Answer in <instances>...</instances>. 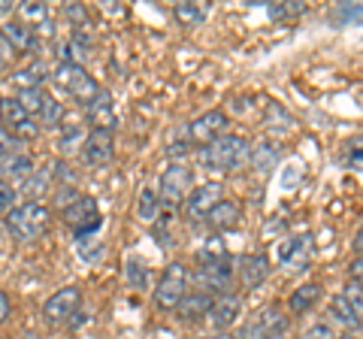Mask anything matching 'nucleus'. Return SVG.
Wrapping results in <instances>:
<instances>
[{
	"instance_id": "obj_23",
	"label": "nucleus",
	"mask_w": 363,
	"mask_h": 339,
	"mask_svg": "<svg viewBox=\"0 0 363 339\" xmlns=\"http://www.w3.org/2000/svg\"><path fill=\"white\" fill-rule=\"evenodd\" d=\"M330 315L336 318V324H342L345 330L351 333V330H360L363 327V318H360V312H357V306L348 300V294L342 291V294H336V297L330 300Z\"/></svg>"
},
{
	"instance_id": "obj_44",
	"label": "nucleus",
	"mask_w": 363,
	"mask_h": 339,
	"mask_svg": "<svg viewBox=\"0 0 363 339\" xmlns=\"http://www.w3.org/2000/svg\"><path fill=\"white\" fill-rule=\"evenodd\" d=\"M269 339H288V336H269Z\"/></svg>"
},
{
	"instance_id": "obj_21",
	"label": "nucleus",
	"mask_w": 363,
	"mask_h": 339,
	"mask_svg": "<svg viewBox=\"0 0 363 339\" xmlns=\"http://www.w3.org/2000/svg\"><path fill=\"white\" fill-rule=\"evenodd\" d=\"M242 218V209H240V203L236 200H221L218 206H215L209 216H206V228H212L215 233H221V230H230L236 228Z\"/></svg>"
},
{
	"instance_id": "obj_34",
	"label": "nucleus",
	"mask_w": 363,
	"mask_h": 339,
	"mask_svg": "<svg viewBox=\"0 0 363 339\" xmlns=\"http://www.w3.org/2000/svg\"><path fill=\"white\" fill-rule=\"evenodd\" d=\"M128 282L133 288H143L145 285V267L140 261H133V257H128Z\"/></svg>"
},
{
	"instance_id": "obj_32",
	"label": "nucleus",
	"mask_w": 363,
	"mask_h": 339,
	"mask_svg": "<svg viewBox=\"0 0 363 339\" xmlns=\"http://www.w3.org/2000/svg\"><path fill=\"white\" fill-rule=\"evenodd\" d=\"M40 121H43V124H49V128H61V121H64V106H61V100L49 97V104H45Z\"/></svg>"
},
{
	"instance_id": "obj_39",
	"label": "nucleus",
	"mask_w": 363,
	"mask_h": 339,
	"mask_svg": "<svg viewBox=\"0 0 363 339\" xmlns=\"http://www.w3.org/2000/svg\"><path fill=\"white\" fill-rule=\"evenodd\" d=\"M16 149H18V145H16V140L9 137V133H6L4 128H0V157H6L9 152H16Z\"/></svg>"
},
{
	"instance_id": "obj_7",
	"label": "nucleus",
	"mask_w": 363,
	"mask_h": 339,
	"mask_svg": "<svg viewBox=\"0 0 363 339\" xmlns=\"http://www.w3.org/2000/svg\"><path fill=\"white\" fill-rule=\"evenodd\" d=\"M191 179H194V173H191V167L185 164H169L164 170L161 182H157V194H161V203L164 206H179L182 200H188V194L194 188H191Z\"/></svg>"
},
{
	"instance_id": "obj_40",
	"label": "nucleus",
	"mask_w": 363,
	"mask_h": 339,
	"mask_svg": "<svg viewBox=\"0 0 363 339\" xmlns=\"http://www.w3.org/2000/svg\"><path fill=\"white\" fill-rule=\"evenodd\" d=\"M9 312H13V306H9V297H6L4 291H0V324L9 318Z\"/></svg>"
},
{
	"instance_id": "obj_11",
	"label": "nucleus",
	"mask_w": 363,
	"mask_h": 339,
	"mask_svg": "<svg viewBox=\"0 0 363 339\" xmlns=\"http://www.w3.org/2000/svg\"><path fill=\"white\" fill-rule=\"evenodd\" d=\"M79 303H82V291H79L76 285H64V288L55 291L49 300H45L43 318L49 324H64V321H70L76 315Z\"/></svg>"
},
{
	"instance_id": "obj_2",
	"label": "nucleus",
	"mask_w": 363,
	"mask_h": 339,
	"mask_svg": "<svg viewBox=\"0 0 363 339\" xmlns=\"http://www.w3.org/2000/svg\"><path fill=\"white\" fill-rule=\"evenodd\" d=\"M49 221H52L49 206L40 203V200H30V203H21V206H16L6 216V230H9V236H16L18 243H33L37 236L45 233Z\"/></svg>"
},
{
	"instance_id": "obj_10",
	"label": "nucleus",
	"mask_w": 363,
	"mask_h": 339,
	"mask_svg": "<svg viewBox=\"0 0 363 339\" xmlns=\"http://www.w3.org/2000/svg\"><path fill=\"white\" fill-rule=\"evenodd\" d=\"M288 330V318L279 306H264L252 321L242 327L240 339H269V336H285Z\"/></svg>"
},
{
	"instance_id": "obj_38",
	"label": "nucleus",
	"mask_w": 363,
	"mask_h": 339,
	"mask_svg": "<svg viewBox=\"0 0 363 339\" xmlns=\"http://www.w3.org/2000/svg\"><path fill=\"white\" fill-rule=\"evenodd\" d=\"M348 276L351 282H357V285H363V255H354L348 264Z\"/></svg>"
},
{
	"instance_id": "obj_3",
	"label": "nucleus",
	"mask_w": 363,
	"mask_h": 339,
	"mask_svg": "<svg viewBox=\"0 0 363 339\" xmlns=\"http://www.w3.org/2000/svg\"><path fill=\"white\" fill-rule=\"evenodd\" d=\"M55 82H58L67 94H70L73 100H79L85 109L94 104L97 100V94L104 91L97 82H94V76H88V70L85 67H76V64H58L55 67Z\"/></svg>"
},
{
	"instance_id": "obj_41",
	"label": "nucleus",
	"mask_w": 363,
	"mask_h": 339,
	"mask_svg": "<svg viewBox=\"0 0 363 339\" xmlns=\"http://www.w3.org/2000/svg\"><path fill=\"white\" fill-rule=\"evenodd\" d=\"M351 248H354V255H363V224H360V230L354 233V240H351Z\"/></svg>"
},
{
	"instance_id": "obj_8",
	"label": "nucleus",
	"mask_w": 363,
	"mask_h": 339,
	"mask_svg": "<svg viewBox=\"0 0 363 339\" xmlns=\"http://www.w3.org/2000/svg\"><path fill=\"white\" fill-rule=\"evenodd\" d=\"M233 276H236V261H221V264H209V267H200L194 273V285L197 291H206V294H230L233 291Z\"/></svg>"
},
{
	"instance_id": "obj_14",
	"label": "nucleus",
	"mask_w": 363,
	"mask_h": 339,
	"mask_svg": "<svg viewBox=\"0 0 363 339\" xmlns=\"http://www.w3.org/2000/svg\"><path fill=\"white\" fill-rule=\"evenodd\" d=\"M269 269H272V264H269V257L264 252H248V255H242L240 261H236V276H240L242 288H248V291L264 285Z\"/></svg>"
},
{
	"instance_id": "obj_1",
	"label": "nucleus",
	"mask_w": 363,
	"mask_h": 339,
	"mask_svg": "<svg viewBox=\"0 0 363 339\" xmlns=\"http://www.w3.org/2000/svg\"><path fill=\"white\" fill-rule=\"evenodd\" d=\"M197 161L209 173H233V170H240L252 161V143L240 137V133H224L215 143L197 149Z\"/></svg>"
},
{
	"instance_id": "obj_25",
	"label": "nucleus",
	"mask_w": 363,
	"mask_h": 339,
	"mask_svg": "<svg viewBox=\"0 0 363 339\" xmlns=\"http://www.w3.org/2000/svg\"><path fill=\"white\" fill-rule=\"evenodd\" d=\"M85 128L79 121H70V124H61V140H58V149L64 155H73L79 149H85Z\"/></svg>"
},
{
	"instance_id": "obj_4",
	"label": "nucleus",
	"mask_w": 363,
	"mask_h": 339,
	"mask_svg": "<svg viewBox=\"0 0 363 339\" xmlns=\"http://www.w3.org/2000/svg\"><path fill=\"white\" fill-rule=\"evenodd\" d=\"M0 128H4L13 140H21V143L37 140V133H40L37 118H33L30 112L18 104V97H4L0 100Z\"/></svg>"
},
{
	"instance_id": "obj_43",
	"label": "nucleus",
	"mask_w": 363,
	"mask_h": 339,
	"mask_svg": "<svg viewBox=\"0 0 363 339\" xmlns=\"http://www.w3.org/2000/svg\"><path fill=\"white\" fill-rule=\"evenodd\" d=\"M339 339H357L354 333H345V336H339Z\"/></svg>"
},
{
	"instance_id": "obj_24",
	"label": "nucleus",
	"mask_w": 363,
	"mask_h": 339,
	"mask_svg": "<svg viewBox=\"0 0 363 339\" xmlns=\"http://www.w3.org/2000/svg\"><path fill=\"white\" fill-rule=\"evenodd\" d=\"M173 18L185 30H194L209 18V4H176L173 6Z\"/></svg>"
},
{
	"instance_id": "obj_45",
	"label": "nucleus",
	"mask_w": 363,
	"mask_h": 339,
	"mask_svg": "<svg viewBox=\"0 0 363 339\" xmlns=\"http://www.w3.org/2000/svg\"><path fill=\"white\" fill-rule=\"evenodd\" d=\"M28 339H40V336H28Z\"/></svg>"
},
{
	"instance_id": "obj_13",
	"label": "nucleus",
	"mask_w": 363,
	"mask_h": 339,
	"mask_svg": "<svg viewBox=\"0 0 363 339\" xmlns=\"http://www.w3.org/2000/svg\"><path fill=\"white\" fill-rule=\"evenodd\" d=\"M188 133H191V143L194 145H209L215 143L218 137H224L227 133V112L224 109H209L203 112V116H197L194 121L188 124Z\"/></svg>"
},
{
	"instance_id": "obj_17",
	"label": "nucleus",
	"mask_w": 363,
	"mask_h": 339,
	"mask_svg": "<svg viewBox=\"0 0 363 339\" xmlns=\"http://www.w3.org/2000/svg\"><path fill=\"white\" fill-rule=\"evenodd\" d=\"M0 37H4L6 46L16 49V52H30L37 46V30L18 18H6L4 25H0Z\"/></svg>"
},
{
	"instance_id": "obj_30",
	"label": "nucleus",
	"mask_w": 363,
	"mask_h": 339,
	"mask_svg": "<svg viewBox=\"0 0 363 339\" xmlns=\"http://www.w3.org/2000/svg\"><path fill=\"white\" fill-rule=\"evenodd\" d=\"M18 21H25V25H30L33 30L45 28V25H49V6H45V4H33V0H28V4H18Z\"/></svg>"
},
{
	"instance_id": "obj_28",
	"label": "nucleus",
	"mask_w": 363,
	"mask_h": 339,
	"mask_svg": "<svg viewBox=\"0 0 363 339\" xmlns=\"http://www.w3.org/2000/svg\"><path fill=\"white\" fill-rule=\"evenodd\" d=\"M227 257H230V255H227V248H224V243H221V236H209V240L197 248V264H200V267L221 264V261H227Z\"/></svg>"
},
{
	"instance_id": "obj_20",
	"label": "nucleus",
	"mask_w": 363,
	"mask_h": 339,
	"mask_svg": "<svg viewBox=\"0 0 363 339\" xmlns=\"http://www.w3.org/2000/svg\"><path fill=\"white\" fill-rule=\"evenodd\" d=\"M321 297H324V288L318 285V282H303L300 288L291 291L288 309H291L294 315H306V312H312L318 303H321Z\"/></svg>"
},
{
	"instance_id": "obj_31",
	"label": "nucleus",
	"mask_w": 363,
	"mask_h": 339,
	"mask_svg": "<svg viewBox=\"0 0 363 339\" xmlns=\"http://www.w3.org/2000/svg\"><path fill=\"white\" fill-rule=\"evenodd\" d=\"M306 13V4H300V0H288V4H269V16L272 18H294V16H300Z\"/></svg>"
},
{
	"instance_id": "obj_22",
	"label": "nucleus",
	"mask_w": 363,
	"mask_h": 339,
	"mask_svg": "<svg viewBox=\"0 0 363 339\" xmlns=\"http://www.w3.org/2000/svg\"><path fill=\"white\" fill-rule=\"evenodd\" d=\"M0 179H18V182H25V179L33 176V157L28 152H9L6 157H0Z\"/></svg>"
},
{
	"instance_id": "obj_27",
	"label": "nucleus",
	"mask_w": 363,
	"mask_h": 339,
	"mask_svg": "<svg viewBox=\"0 0 363 339\" xmlns=\"http://www.w3.org/2000/svg\"><path fill=\"white\" fill-rule=\"evenodd\" d=\"M194 143H191V133H188V124L185 128H173L167 137V157H173V164H179V157H185Z\"/></svg>"
},
{
	"instance_id": "obj_29",
	"label": "nucleus",
	"mask_w": 363,
	"mask_h": 339,
	"mask_svg": "<svg viewBox=\"0 0 363 339\" xmlns=\"http://www.w3.org/2000/svg\"><path fill=\"white\" fill-rule=\"evenodd\" d=\"M49 91L40 85V88H25V91H18V104L25 106L33 118H43V109H45V104H49Z\"/></svg>"
},
{
	"instance_id": "obj_9",
	"label": "nucleus",
	"mask_w": 363,
	"mask_h": 339,
	"mask_svg": "<svg viewBox=\"0 0 363 339\" xmlns=\"http://www.w3.org/2000/svg\"><path fill=\"white\" fill-rule=\"evenodd\" d=\"M309 255H312V236L309 233L285 236V240L276 245V261L285 273H300V269L309 264Z\"/></svg>"
},
{
	"instance_id": "obj_19",
	"label": "nucleus",
	"mask_w": 363,
	"mask_h": 339,
	"mask_svg": "<svg viewBox=\"0 0 363 339\" xmlns=\"http://www.w3.org/2000/svg\"><path fill=\"white\" fill-rule=\"evenodd\" d=\"M85 116L91 121L94 130H112L116 128V104H112V94L109 91H100L97 100L85 109Z\"/></svg>"
},
{
	"instance_id": "obj_18",
	"label": "nucleus",
	"mask_w": 363,
	"mask_h": 339,
	"mask_svg": "<svg viewBox=\"0 0 363 339\" xmlns=\"http://www.w3.org/2000/svg\"><path fill=\"white\" fill-rule=\"evenodd\" d=\"M212 303H215L212 294H206V291H188L185 297H182V303L176 306V315L182 321H203V318H209Z\"/></svg>"
},
{
	"instance_id": "obj_33",
	"label": "nucleus",
	"mask_w": 363,
	"mask_h": 339,
	"mask_svg": "<svg viewBox=\"0 0 363 339\" xmlns=\"http://www.w3.org/2000/svg\"><path fill=\"white\" fill-rule=\"evenodd\" d=\"M13 82L25 91V88H40L43 85V76L40 73H33V70H18V73H13Z\"/></svg>"
},
{
	"instance_id": "obj_36",
	"label": "nucleus",
	"mask_w": 363,
	"mask_h": 339,
	"mask_svg": "<svg viewBox=\"0 0 363 339\" xmlns=\"http://www.w3.org/2000/svg\"><path fill=\"white\" fill-rule=\"evenodd\" d=\"M303 339H339V336H336V330H333L330 324H324V321H321V324H312L309 330L303 333Z\"/></svg>"
},
{
	"instance_id": "obj_37",
	"label": "nucleus",
	"mask_w": 363,
	"mask_h": 339,
	"mask_svg": "<svg viewBox=\"0 0 363 339\" xmlns=\"http://www.w3.org/2000/svg\"><path fill=\"white\" fill-rule=\"evenodd\" d=\"M64 13H67V18H70V21H76V30L88 28V13H85V9L79 6V4H70V6L64 9Z\"/></svg>"
},
{
	"instance_id": "obj_46",
	"label": "nucleus",
	"mask_w": 363,
	"mask_h": 339,
	"mask_svg": "<svg viewBox=\"0 0 363 339\" xmlns=\"http://www.w3.org/2000/svg\"><path fill=\"white\" fill-rule=\"evenodd\" d=\"M0 100H4V97H0Z\"/></svg>"
},
{
	"instance_id": "obj_6",
	"label": "nucleus",
	"mask_w": 363,
	"mask_h": 339,
	"mask_svg": "<svg viewBox=\"0 0 363 339\" xmlns=\"http://www.w3.org/2000/svg\"><path fill=\"white\" fill-rule=\"evenodd\" d=\"M61 216H64V224L76 236H91L100 228V221H104V216H100V209H97V200L88 194H79L76 200H70Z\"/></svg>"
},
{
	"instance_id": "obj_35",
	"label": "nucleus",
	"mask_w": 363,
	"mask_h": 339,
	"mask_svg": "<svg viewBox=\"0 0 363 339\" xmlns=\"http://www.w3.org/2000/svg\"><path fill=\"white\" fill-rule=\"evenodd\" d=\"M13 200H16V188L6 182V179H0V212H13Z\"/></svg>"
},
{
	"instance_id": "obj_42",
	"label": "nucleus",
	"mask_w": 363,
	"mask_h": 339,
	"mask_svg": "<svg viewBox=\"0 0 363 339\" xmlns=\"http://www.w3.org/2000/svg\"><path fill=\"white\" fill-rule=\"evenodd\" d=\"M9 13H13V4H9V0H0V18L9 16Z\"/></svg>"
},
{
	"instance_id": "obj_5",
	"label": "nucleus",
	"mask_w": 363,
	"mask_h": 339,
	"mask_svg": "<svg viewBox=\"0 0 363 339\" xmlns=\"http://www.w3.org/2000/svg\"><path fill=\"white\" fill-rule=\"evenodd\" d=\"M188 285H191V273H188V267L185 264H169L164 269V276L157 279V288H155V306H161V309H176L182 297L188 294Z\"/></svg>"
},
{
	"instance_id": "obj_12",
	"label": "nucleus",
	"mask_w": 363,
	"mask_h": 339,
	"mask_svg": "<svg viewBox=\"0 0 363 339\" xmlns=\"http://www.w3.org/2000/svg\"><path fill=\"white\" fill-rule=\"evenodd\" d=\"M224 200V185L221 182H206V185H197L194 191L188 194L185 200V216L191 221H206L209 212L218 206Z\"/></svg>"
},
{
	"instance_id": "obj_26",
	"label": "nucleus",
	"mask_w": 363,
	"mask_h": 339,
	"mask_svg": "<svg viewBox=\"0 0 363 339\" xmlns=\"http://www.w3.org/2000/svg\"><path fill=\"white\" fill-rule=\"evenodd\" d=\"M161 194H157L155 188L145 185L140 191V200H136V216H140L143 221H157V216H161Z\"/></svg>"
},
{
	"instance_id": "obj_16",
	"label": "nucleus",
	"mask_w": 363,
	"mask_h": 339,
	"mask_svg": "<svg viewBox=\"0 0 363 339\" xmlns=\"http://www.w3.org/2000/svg\"><path fill=\"white\" fill-rule=\"evenodd\" d=\"M116 155V140H112V130H94L91 128L88 140H85V149H82V157L91 164V167H106Z\"/></svg>"
},
{
	"instance_id": "obj_15",
	"label": "nucleus",
	"mask_w": 363,
	"mask_h": 339,
	"mask_svg": "<svg viewBox=\"0 0 363 339\" xmlns=\"http://www.w3.org/2000/svg\"><path fill=\"white\" fill-rule=\"evenodd\" d=\"M240 315H242V300H240V294H221V297H215L212 303V312H209V321L212 327L218 333L224 330H230V327L240 321Z\"/></svg>"
}]
</instances>
